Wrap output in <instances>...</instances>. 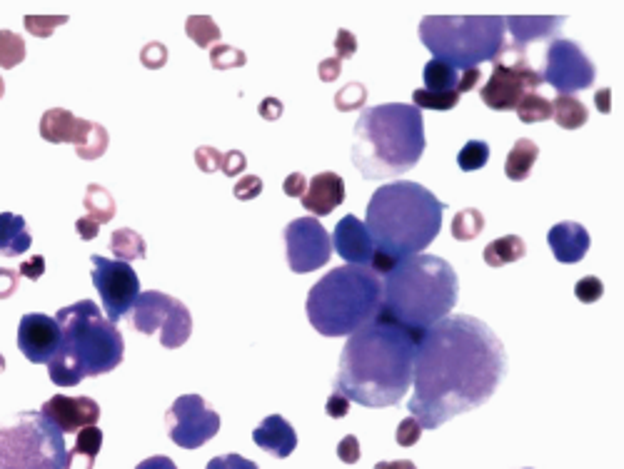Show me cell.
<instances>
[{
    "label": "cell",
    "instance_id": "obj_57",
    "mask_svg": "<svg viewBox=\"0 0 624 469\" xmlns=\"http://www.w3.org/2000/svg\"><path fill=\"white\" fill-rule=\"evenodd\" d=\"M98 228L100 225L93 223L90 218H80L78 223H75V233H78L80 240H85V242H90V240H95V237H98Z\"/></svg>",
    "mask_w": 624,
    "mask_h": 469
},
{
    "label": "cell",
    "instance_id": "obj_38",
    "mask_svg": "<svg viewBox=\"0 0 624 469\" xmlns=\"http://www.w3.org/2000/svg\"><path fill=\"white\" fill-rule=\"evenodd\" d=\"M248 63V55L243 53V50L233 48V45H213L210 48V65H213L215 70H233V68H243V65Z\"/></svg>",
    "mask_w": 624,
    "mask_h": 469
},
{
    "label": "cell",
    "instance_id": "obj_22",
    "mask_svg": "<svg viewBox=\"0 0 624 469\" xmlns=\"http://www.w3.org/2000/svg\"><path fill=\"white\" fill-rule=\"evenodd\" d=\"M422 78H425V90L427 93H470L472 88L480 80V68L472 70H455L450 68L442 60L432 58L430 63L422 70Z\"/></svg>",
    "mask_w": 624,
    "mask_h": 469
},
{
    "label": "cell",
    "instance_id": "obj_19",
    "mask_svg": "<svg viewBox=\"0 0 624 469\" xmlns=\"http://www.w3.org/2000/svg\"><path fill=\"white\" fill-rule=\"evenodd\" d=\"M565 20V15H507L505 33L510 35V43L505 40V45L525 50L527 45L537 43V40L555 38Z\"/></svg>",
    "mask_w": 624,
    "mask_h": 469
},
{
    "label": "cell",
    "instance_id": "obj_50",
    "mask_svg": "<svg viewBox=\"0 0 624 469\" xmlns=\"http://www.w3.org/2000/svg\"><path fill=\"white\" fill-rule=\"evenodd\" d=\"M223 173L228 175V178H235V175L245 173V168H248V158H245V153H240V150H228V153L223 155Z\"/></svg>",
    "mask_w": 624,
    "mask_h": 469
},
{
    "label": "cell",
    "instance_id": "obj_30",
    "mask_svg": "<svg viewBox=\"0 0 624 469\" xmlns=\"http://www.w3.org/2000/svg\"><path fill=\"white\" fill-rule=\"evenodd\" d=\"M108 145H110L108 130H105L100 123L85 120L83 130H80V140H78V145H75V155H78L80 160H98V158H103Z\"/></svg>",
    "mask_w": 624,
    "mask_h": 469
},
{
    "label": "cell",
    "instance_id": "obj_20",
    "mask_svg": "<svg viewBox=\"0 0 624 469\" xmlns=\"http://www.w3.org/2000/svg\"><path fill=\"white\" fill-rule=\"evenodd\" d=\"M305 210L317 218H325L332 210L340 208L345 203V180L337 173H317L315 178L308 180V190H305L303 198Z\"/></svg>",
    "mask_w": 624,
    "mask_h": 469
},
{
    "label": "cell",
    "instance_id": "obj_26",
    "mask_svg": "<svg viewBox=\"0 0 624 469\" xmlns=\"http://www.w3.org/2000/svg\"><path fill=\"white\" fill-rule=\"evenodd\" d=\"M100 447H103V432H100V427H83L78 440H75L73 450L65 457V469H93Z\"/></svg>",
    "mask_w": 624,
    "mask_h": 469
},
{
    "label": "cell",
    "instance_id": "obj_45",
    "mask_svg": "<svg viewBox=\"0 0 624 469\" xmlns=\"http://www.w3.org/2000/svg\"><path fill=\"white\" fill-rule=\"evenodd\" d=\"M260 193H263V180L255 178V175H245V178H240L233 188V195L238 200H243V203L255 200Z\"/></svg>",
    "mask_w": 624,
    "mask_h": 469
},
{
    "label": "cell",
    "instance_id": "obj_7",
    "mask_svg": "<svg viewBox=\"0 0 624 469\" xmlns=\"http://www.w3.org/2000/svg\"><path fill=\"white\" fill-rule=\"evenodd\" d=\"M382 280L362 265H342L315 282L308 295V320L320 335H352L380 312Z\"/></svg>",
    "mask_w": 624,
    "mask_h": 469
},
{
    "label": "cell",
    "instance_id": "obj_48",
    "mask_svg": "<svg viewBox=\"0 0 624 469\" xmlns=\"http://www.w3.org/2000/svg\"><path fill=\"white\" fill-rule=\"evenodd\" d=\"M337 457H340V462H345V465H355V462H360L362 452H360V442H357L355 435L342 437L340 445H337Z\"/></svg>",
    "mask_w": 624,
    "mask_h": 469
},
{
    "label": "cell",
    "instance_id": "obj_14",
    "mask_svg": "<svg viewBox=\"0 0 624 469\" xmlns=\"http://www.w3.org/2000/svg\"><path fill=\"white\" fill-rule=\"evenodd\" d=\"M220 432V415L200 395H180L168 410V435L183 450H198Z\"/></svg>",
    "mask_w": 624,
    "mask_h": 469
},
{
    "label": "cell",
    "instance_id": "obj_10",
    "mask_svg": "<svg viewBox=\"0 0 624 469\" xmlns=\"http://www.w3.org/2000/svg\"><path fill=\"white\" fill-rule=\"evenodd\" d=\"M130 322L143 335H158L160 345L168 350H178L193 335V315L188 307L160 290L140 292L130 312Z\"/></svg>",
    "mask_w": 624,
    "mask_h": 469
},
{
    "label": "cell",
    "instance_id": "obj_23",
    "mask_svg": "<svg viewBox=\"0 0 624 469\" xmlns=\"http://www.w3.org/2000/svg\"><path fill=\"white\" fill-rule=\"evenodd\" d=\"M253 440L260 450H265L273 457H280V460L293 455L295 447H298V435H295L293 425L280 415L265 417V420L255 427Z\"/></svg>",
    "mask_w": 624,
    "mask_h": 469
},
{
    "label": "cell",
    "instance_id": "obj_5",
    "mask_svg": "<svg viewBox=\"0 0 624 469\" xmlns=\"http://www.w3.org/2000/svg\"><path fill=\"white\" fill-rule=\"evenodd\" d=\"M425 145V120L415 105H375L355 123L352 165L365 180L395 178L420 163Z\"/></svg>",
    "mask_w": 624,
    "mask_h": 469
},
{
    "label": "cell",
    "instance_id": "obj_44",
    "mask_svg": "<svg viewBox=\"0 0 624 469\" xmlns=\"http://www.w3.org/2000/svg\"><path fill=\"white\" fill-rule=\"evenodd\" d=\"M422 437V425L415 420V417H407V420L400 422V427H397L395 432V440L400 447H412L417 445Z\"/></svg>",
    "mask_w": 624,
    "mask_h": 469
},
{
    "label": "cell",
    "instance_id": "obj_34",
    "mask_svg": "<svg viewBox=\"0 0 624 469\" xmlns=\"http://www.w3.org/2000/svg\"><path fill=\"white\" fill-rule=\"evenodd\" d=\"M482 230H485V215L477 208L460 210L452 220V237L460 242L475 240L477 235H482Z\"/></svg>",
    "mask_w": 624,
    "mask_h": 469
},
{
    "label": "cell",
    "instance_id": "obj_4",
    "mask_svg": "<svg viewBox=\"0 0 624 469\" xmlns=\"http://www.w3.org/2000/svg\"><path fill=\"white\" fill-rule=\"evenodd\" d=\"M445 208L447 205L420 183L397 180L372 193L365 228L375 242V250L400 262L410 255H420L435 242Z\"/></svg>",
    "mask_w": 624,
    "mask_h": 469
},
{
    "label": "cell",
    "instance_id": "obj_12",
    "mask_svg": "<svg viewBox=\"0 0 624 469\" xmlns=\"http://www.w3.org/2000/svg\"><path fill=\"white\" fill-rule=\"evenodd\" d=\"M540 75L542 83H550L557 95H572L592 88L597 68L575 40L555 38L547 48L545 70Z\"/></svg>",
    "mask_w": 624,
    "mask_h": 469
},
{
    "label": "cell",
    "instance_id": "obj_41",
    "mask_svg": "<svg viewBox=\"0 0 624 469\" xmlns=\"http://www.w3.org/2000/svg\"><path fill=\"white\" fill-rule=\"evenodd\" d=\"M367 100V88L362 83H350L335 95V105L342 113H352V110H360Z\"/></svg>",
    "mask_w": 624,
    "mask_h": 469
},
{
    "label": "cell",
    "instance_id": "obj_27",
    "mask_svg": "<svg viewBox=\"0 0 624 469\" xmlns=\"http://www.w3.org/2000/svg\"><path fill=\"white\" fill-rule=\"evenodd\" d=\"M537 158H540V148L537 143H532L530 138H520L512 150L507 153V163H505V175L512 180V183H525L530 178L532 168H535Z\"/></svg>",
    "mask_w": 624,
    "mask_h": 469
},
{
    "label": "cell",
    "instance_id": "obj_47",
    "mask_svg": "<svg viewBox=\"0 0 624 469\" xmlns=\"http://www.w3.org/2000/svg\"><path fill=\"white\" fill-rule=\"evenodd\" d=\"M205 469H260V467L243 455H223V457H213Z\"/></svg>",
    "mask_w": 624,
    "mask_h": 469
},
{
    "label": "cell",
    "instance_id": "obj_33",
    "mask_svg": "<svg viewBox=\"0 0 624 469\" xmlns=\"http://www.w3.org/2000/svg\"><path fill=\"white\" fill-rule=\"evenodd\" d=\"M185 33H188V38L193 40L195 45H200V48H213V45H218L220 38H223L220 25L215 23L210 15H190V18L185 20Z\"/></svg>",
    "mask_w": 624,
    "mask_h": 469
},
{
    "label": "cell",
    "instance_id": "obj_24",
    "mask_svg": "<svg viewBox=\"0 0 624 469\" xmlns=\"http://www.w3.org/2000/svg\"><path fill=\"white\" fill-rule=\"evenodd\" d=\"M85 118H75L70 110L65 108H50L45 110L43 118H40V138L45 143H70L78 145L80 130H83Z\"/></svg>",
    "mask_w": 624,
    "mask_h": 469
},
{
    "label": "cell",
    "instance_id": "obj_11",
    "mask_svg": "<svg viewBox=\"0 0 624 469\" xmlns=\"http://www.w3.org/2000/svg\"><path fill=\"white\" fill-rule=\"evenodd\" d=\"M490 80L480 88V98L492 110H515L517 103L527 93L542 85L540 70H535L527 60L525 50H515L502 45L500 55L492 60Z\"/></svg>",
    "mask_w": 624,
    "mask_h": 469
},
{
    "label": "cell",
    "instance_id": "obj_29",
    "mask_svg": "<svg viewBox=\"0 0 624 469\" xmlns=\"http://www.w3.org/2000/svg\"><path fill=\"white\" fill-rule=\"evenodd\" d=\"M552 103V120H555L560 128L565 130H577L590 120V113H587L585 103L577 100L575 95H557Z\"/></svg>",
    "mask_w": 624,
    "mask_h": 469
},
{
    "label": "cell",
    "instance_id": "obj_56",
    "mask_svg": "<svg viewBox=\"0 0 624 469\" xmlns=\"http://www.w3.org/2000/svg\"><path fill=\"white\" fill-rule=\"evenodd\" d=\"M283 103H280L278 98H265L263 103H260V115H263L265 120H278L280 115H283Z\"/></svg>",
    "mask_w": 624,
    "mask_h": 469
},
{
    "label": "cell",
    "instance_id": "obj_17",
    "mask_svg": "<svg viewBox=\"0 0 624 469\" xmlns=\"http://www.w3.org/2000/svg\"><path fill=\"white\" fill-rule=\"evenodd\" d=\"M45 417L58 427L60 432H78L83 427L95 425L100 420V405L90 397H68L55 395L43 405Z\"/></svg>",
    "mask_w": 624,
    "mask_h": 469
},
{
    "label": "cell",
    "instance_id": "obj_16",
    "mask_svg": "<svg viewBox=\"0 0 624 469\" xmlns=\"http://www.w3.org/2000/svg\"><path fill=\"white\" fill-rule=\"evenodd\" d=\"M18 347L33 365H48L60 347V325L55 317L30 312L20 317Z\"/></svg>",
    "mask_w": 624,
    "mask_h": 469
},
{
    "label": "cell",
    "instance_id": "obj_52",
    "mask_svg": "<svg viewBox=\"0 0 624 469\" xmlns=\"http://www.w3.org/2000/svg\"><path fill=\"white\" fill-rule=\"evenodd\" d=\"M43 272H45V257L33 255V257H28L25 262H20L18 275L28 277V280H40V277H43Z\"/></svg>",
    "mask_w": 624,
    "mask_h": 469
},
{
    "label": "cell",
    "instance_id": "obj_51",
    "mask_svg": "<svg viewBox=\"0 0 624 469\" xmlns=\"http://www.w3.org/2000/svg\"><path fill=\"white\" fill-rule=\"evenodd\" d=\"M325 412L332 420H342V417H347V412H350V400H347L345 395H340V392H332V395L327 397Z\"/></svg>",
    "mask_w": 624,
    "mask_h": 469
},
{
    "label": "cell",
    "instance_id": "obj_1",
    "mask_svg": "<svg viewBox=\"0 0 624 469\" xmlns=\"http://www.w3.org/2000/svg\"><path fill=\"white\" fill-rule=\"evenodd\" d=\"M505 375L507 352L492 327L470 315H447L417 342L407 410L422 430H437L485 405Z\"/></svg>",
    "mask_w": 624,
    "mask_h": 469
},
{
    "label": "cell",
    "instance_id": "obj_18",
    "mask_svg": "<svg viewBox=\"0 0 624 469\" xmlns=\"http://www.w3.org/2000/svg\"><path fill=\"white\" fill-rule=\"evenodd\" d=\"M332 247H335L337 255H340L347 265L370 267L372 255H375V242H372L370 233H367L365 223H360L355 215H345V218L335 225Z\"/></svg>",
    "mask_w": 624,
    "mask_h": 469
},
{
    "label": "cell",
    "instance_id": "obj_53",
    "mask_svg": "<svg viewBox=\"0 0 624 469\" xmlns=\"http://www.w3.org/2000/svg\"><path fill=\"white\" fill-rule=\"evenodd\" d=\"M283 190L288 198H303L305 190H308V178H305V173H290L288 178H285Z\"/></svg>",
    "mask_w": 624,
    "mask_h": 469
},
{
    "label": "cell",
    "instance_id": "obj_3",
    "mask_svg": "<svg viewBox=\"0 0 624 469\" xmlns=\"http://www.w3.org/2000/svg\"><path fill=\"white\" fill-rule=\"evenodd\" d=\"M457 290V272L445 257L425 252L410 255L382 280L380 312L375 320L400 327L420 342L435 322L455 310Z\"/></svg>",
    "mask_w": 624,
    "mask_h": 469
},
{
    "label": "cell",
    "instance_id": "obj_2",
    "mask_svg": "<svg viewBox=\"0 0 624 469\" xmlns=\"http://www.w3.org/2000/svg\"><path fill=\"white\" fill-rule=\"evenodd\" d=\"M417 340L387 322L372 320L345 342L335 392L362 407H392L412 385Z\"/></svg>",
    "mask_w": 624,
    "mask_h": 469
},
{
    "label": "cell",
    "instance_id": "obj_13",
    "mask_svg": "<svg viewBox=\"0 0 624 469\" xmlns=\"http://www.w3.org/2000/svg\"><path fill=\"white\" fill-rule=\"evenodd\" d=\"M93 265V285L100 292L103 312L110 322H118L120 317L133 310L135 300L140 295V280L130 262L108 260L103 255H90Z\"/></svg>",
    "mask_w": 624,
    "mask_h": 469
},
{
    "label": "cell",
    "instance_id": "obj_39",
    "mask_svg": "<svg viewBox=\"0 0 624 469\" xmlns=\"http://www.w3.org/2000/svg\"><path fill=\"white\" fill-rule=\"evenodd\" d=\"M412 103L415 108H427V110H452L460 103V95L457 93H427L425 88H417L412 93Z\"/></svg>",
    "mask_w": 624,
    "mask_h": 469
},
{
    "label": "cell",
    "instance_id": "obj_59",
    "mask_svg": "<svg viewBox=\"0 0 624 469\" xmlns=\"http://www.w3.org/2000/svg\"><path fill=\"white\" fill-rule=\"evenodd\" d=\"M595 103H597V108L602 110V113H610V110H612V90L610 88H602L600 93L595 95Z\"/></svg>",
    "mask_w": 624,
    "mask_h": 469
},
{
    "label": "cell",
    "instance_id": "obj_8",
    "mask_svg": "<svg viewBox=\"0 0 624 469\" xmlns=\"http://www.w3.org/2000/svg\"><path fill=\"white\" fill-rule=\"evenodd\" d=\"M505 18L500 15H425L420 40L435 60L455 70L492 63L505 45Z\"/></svg>",
    "mask_w": 624,
    "mask_h": 469
},
{
    "label": "cell",
    "instance_id": "obj_55",
    "mask_svg": "<svg viewBox=\"0 0 624 469\" xmlns=\"http://www.w3.org/2000/svg\"><path fill=\"white\" fill-rule=\"evenodd\" d=\"M340 73H342V60H337V58H327L317 65V75H320L322 83H332V80L340 78Z\"/></svg>",
    "mask_w": 624,
    "mask_h": 469
},
{
    "label": "cell",
    "instance_id": "obj_49",
    "mask_svg": "<svg viewBox=\"0 0 624 469\" xmlns=\"http://www.w3.org/2000/svg\"><path fill=\"white\" fill-rule=\"evenodd\" d=\"M335 58L337 60H347L357 53V40L350 30L340 28L337 30V38H335Z\"/></svg>",
    "mask_w": 624,
    "mask_h": 469
},
{
    "label": "cell",
    "instance_id": "obj_42",
    "mask_svg": "<svg viewBox=\"0 0 624 469\" xmlns=\"http://www.w3.org/2000/svg\"><path fill=\"white\" fill-rule=\"evenodd\" d=\"M575 295H577V300L585 302V305H592V302H597L602 295H605V285H602L600 277L587 275L575 285Z\"/></svg>",
    "mask_w": 624,
    "mask_h": 469
},
{
    "label": "cell",
    "instance_id": "obj_9",
    "mask_svg": "<svg viewBox=\"0 0 624 469\" xmlns=\"http://www.w3.org/2000/svg\"><path fill=\"white\" fill-rule=\"evenodd\" d=\"M65 437L43 412L25 410L0 422V469H65Z\"/></svg>",
    "mask_w": 624,
    "mask_h": 469
},
{
    "label": "cell",
    "instance_id": "obj_58",
    "mask_svg": "<svg viewBox=\"0 0 624 469\" xmlns=\"http://www.w3.org/2000/svg\"><path fill=\"white\" fill-rule=\"evenodd\" d=\"M135 469H178V465H175L170 457L160 455V457H148V460L140 462V465Z\"/></svg>",
    "mask_w": 624,
    "mask_h": 469
},
{
    "label": "cell",
    "instance_id": "obj_35",
    "mask_svg": "<svg viewBox=\"0 0 624 469\" xmlns=\"http://www.w3.org/2000/svg\"><path fill=\"white\" fill-rule=\"evenodd\" d=\"M515 110H517V118H520L522 123H527V125L552 120V103L537 93H527L525 98L517 103Z\"/></svg>",
    "mask_w": 624,
    "mask_h": 469
},
{
    "label": "cell",
    "instance_id": "obj_43",
    "mask_svg": "<svg viewBox=\"0 0 624 469\" xmlns=\"http://www.w3.org/2000/svg\"><path fill=\"white\" fill-rule=\"evenodd\" d=\"M140 63L150 70H158L168 63V48L163 43H148L143 50H140Z\"/></svg>",
    "mask_w": 624,
    "mask_h": 469
},
{
    "label": "cell",
    "instance_id": "obj_37",
    "mask_svg": "<svg viewBox=\"0 0 624 469\" xmlns=\"http://www.w3.org/2000/svg\"><path fill=\"white\" fill-rule=\"evenodd\" d=\"M487 160H490V145L485 140H470L465 143V148L457 153V165H460L465 173H475V170L485 168Z\"/></svg>",
    "mask_w": 624,
    "mask_h": 469
},
{
    "label": "cell",
    "instance_id": "obj_40",
    "mask_svg": "<svg viewBox=\"0 0 624 469\" xmlns=\"http://www.w3.org/2000/svg\"><path fill=\"white\" fill-rule=\"evenodd\" d=\"M68 15H25L23 23L25 30L35 38H50L55 33V28L68 23Z\"/></svg>",
    "mask_w": 624,
    "mask_h": 469
},
{
    "label": "cell",
    "instance_id": "obj_62",
    "mask_svg": "<svg viewBox=\"0 0 624 469\" xmlns=\"http://www.w3.org/2000/svg\"><path fill=\"white\" fill-rule=\"evenodd\" d=\"M3 370H5V357L0 355V372H3Z\"/></svg>",
    "mask_w": 624,
    "mask_h": 469
},
{
    "label": "cell",
    "instance_id": "obj_28",
    "mask_svg": "<svg viewBox=\"0 0 624 469\" xmlns=\"http://www.w3.org/2000/svg\"><path fill=\"white\" fill-rule=\"evenodd\" d=\"M527 255V245L520 235H505V237H497L492 240L490 245L485 247L482 252V260L487 262L490 267H502V265H510V262L522 260Z\"/></svg>",
    "mask_w": 624,
    "mask_h": 469
},
{
    "label": "cell",
    "instance_id": "obj_31",
    "mask_svg": "<svg viewBox=\"0 0 624 469\" xmlns=\"http://www.w3.org/2000/svg\"><path fill=\"white\" fill-rule=\"evenodd\" d=\"M83 208H85V218H90L93 223L105 225L115 218V200L103 185L90 183L85 188V198H83Z\"/></svg>",
    "mask_w": 624,
    "mask_h": 469
},
{
    "label": "cell",
    "instance_id": "obj_21",
    "mask_svg": "<svg viewBox=\"0 0 624 469\" xmlns=\"http://www.w3.org/2000/svg\"><path fill=\"white\" fill-rule=\"evenodd\" d=\"M590 233L585 225L580 223H557L555 228L547 233V245H550L552 255L562 265H575V262L585 260L587 250H590Z\"/></svg>",
    "mask_w": 624,
    "mask_h": 469
},
{
    "label": "cell",
    "instance_id": "obj_54",
    "mask_svg": "<svg viewBox=\"0 0 624 469\" xmlns=\"http://www.w3.org/2000/svg\"><path fill=\"white\" fill-rule=\"evenodd\" d=\"M18 270H8V267H0V300H8L15 290H18Z\"/></svg>",
    "mask_w": 624,
    "mask_h": 469
},
{
    "label": "cell",
    "instance_id": "obj_46",
    "mask_svg": "<svg viewBox=\"0 0 624 469\" xmlns=\"http://www.w3.org/2000/svg\"><path fill=\"white\" fill-rule=\"evenodd\" d=\"M195 163H198V168L203 170V173H215V170H220V165H223V155H220V150L210 148V145H200V148L195 150Z\"/></svg>",
    "mask_w": 624,
    "mask_h": 469
},
{
    "label": "cell",
    "instance_id": "obj_61",
    "mask_svg": "<svg viewBox=\"0 0 624 469\" xmlns=\"http://www.w3.org/2000/svg\"><path fill=\"white\" fill-rule=\"evenodd\" d=\"M5 95V83H3V78H0V98H3Z\"/></svg>",
    "mask_w": 624,
    "mask_h": 469
},
{
    "label": "cell",
    "instance_id": "obj_6",
    "mask_svg": "<svg viewBox=\"0 0 624 469\" xmlns=\"http://www.w3.org/2000/svg\"><path fill=\"white\" fill-rule=\"evenodd\" d=\"M55 320L60 325V347L48 362L53 385L75 387L85 377L108 375L123 362V332L100 312L98 302L80 300L63 307Z\"/></svg>",
    "mask_w": 624,
    "mask_h": 469
},
{
    "label": "cell",
    "instance_id": "obj_15",
    "mask_svg": "<svg viewBox=\"0 0 624 469\" xmlns=\"http://www.w3.org/2000/svg\"><path fill=\"white\" fill-rule=\"evenodd\" d=\"M285 247H288L290 270L305 272L320 270L332 257V240L317 218H298L285 228Z\"/></svg>",
    "mask_w": 624,
    "mask_h": 469
},
{
    "label": "cell",
    "instance_id": "obj_60",
    "mask_svg": "<svg viewBox=\"0 0 624 469\" xmlns=\"http://www.w3.org/2000/svg\"><path fill=\"white\" fill-rule=\"evenodd\" d=\"M375 469H417L415 462L410 460H395V462H377Z\"/></svg>",
    "mask_w": 624,
    "mask_h": 469
},
{
    "label": "cell",
    "instance_id": "obj_36",
    "mask_svg": "<svg viewBox=\"0 0 624 469\" xmlns=\"http://www.w3.org/2000/svg\"><path fill=\"white\" fill-rule=\"evenodd\" d=\"M25 60V40L13 30H0V68L10 70Z\"/></svg>",
    "mask_w": 624,
    "mask_h": 469
},
{
    "label": "cell",
    "instance_id": "obj_32",
    "mask_svg": "<svg viewBox=\"0 0 624 469\" xmlns=\"http://www.w3.org/2000/svg\"><path fill=\"white\" fill-rule=\"evenodd\" d=\"M110 252L118 257L120 262H133V260H145L148 257V245H145L143 235L135 233L130 228L115 230L110 237Z\"/></svg>",
    "mask_w": 624,
    "mask_h": 469
},
{
    "label": "cell",
    "instance_id": "obj_25",
    "mask_svg": "<svg viewBox=\"0 0 624 469\" xmlns=\"http://www.w3.org/2000/svg\"><path fill=\"white\" fill-rule=\"evenodd\" d=\"M30 245H33V235L23 215L0 213V255L18 257L28 252Z\"/></svg>",
    "mask_w": 624,
    "mask_h": 469
}]
</instances>
